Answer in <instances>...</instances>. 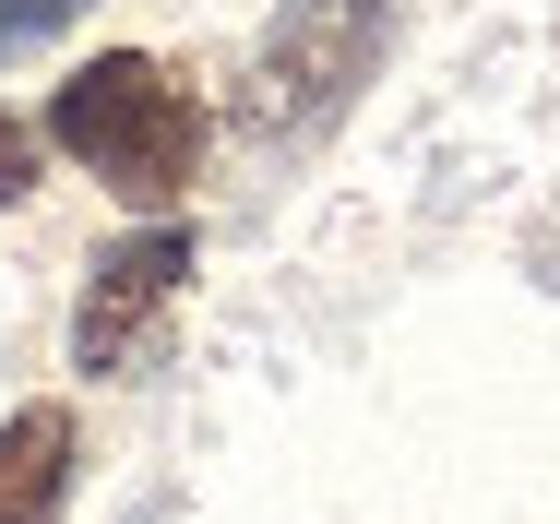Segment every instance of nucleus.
<instances>
[{
	"label": "nucleus",
	"instance_id": "f257e3e1",
	"mask_svg": "<svg viewBox=\"0 0 560 524\" xmlns=\"http://www.w3.org/2000/svg\"><path fill=\"white\" fill-rule=\"evenodd\" d=\"M48 143H72L96 179H108L119 203H179L191 191V155H203V107L191 84L167 72V60H143V48H108V60H84L60 96H48Z\"/></svg>",
	"mask_w": 560,
	"mask_h": 524
},
{
	"label": "nucleus",
	"instance_id": "f03ea898",
	"mask_svg": "<svg viewBox=\"0 0 560 524\" xmlns=\"http://www.w3.org/2000/svg\"><path fill=\"white\" fill-rule=\"evenodd\" d=\"M370 48H382V0H287L262 36V72H250V131L335 119L346 84L370 72Z\"/></svg>",
	"mask_w": 560,
	"mask_h": 524
},
{
	"label": "nucleus",
	"instance_id": "7ed1b4c3",
	"mask_svg": "<svg viewBox=\"0 0 560 524\" xmlns=\"http://www.w3.org/2000/svg\"><path fill=\"white\" fill-rule=\"evenodd\" d=\"M191 287V226H131L108 263L84 275V311H72V358L96 370V382H119L143 346H155V322H167V299Z\"/></svg>",
	"mask_w": 560,
	"mask_h": 524
},
{
	"label": "nucleus",
	"instance_id": "20e7f679",
	"mask_svg": "<svg viewBox=\"0 0 560 524\" xmlns=\"http://www.w3.org/2000/svg\"><path fill=\"white\" fill-rule=\"evenodd\" d=\"M60 501H72V418L60 406L0 418V524H60Z\"/></svg>",
	"mask_w": 560,
	"mask_h": 524
},
{
	"label": "nucleus",
	"instance_id": "39448f33",
	"mask_svg": "<svg viewBox=\"0 0 560 524\" xmlns=\"http://www.w3.org/2000/svg\"><path fill=\"white\" fill-rule=\"evenodd\" d=\"M96 0H0V60H24V48H48L60 24H84Z\"/></svg>",
	"mask_w": 560,
	"mask_h": 524
},
{
	"label": "nucleus",
	"instance_id": "423d86ee",
	"mask_svg": "<svg viewBox=\"0 0 560 524\" xmlns=\"http://www.w3.org/2000/svg\"><path fill=\"white\" fill-rule=\"evenodd\" d=\"M24 191H36V131L0 119V203H24Z\"/></svg>",
	"mask_w": 560,
	"mask_h": 524
}]
</instances>
